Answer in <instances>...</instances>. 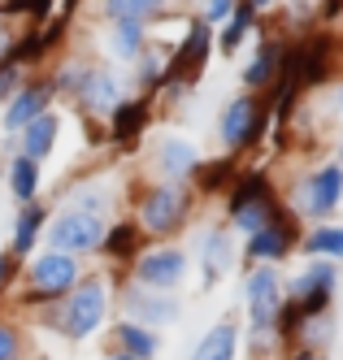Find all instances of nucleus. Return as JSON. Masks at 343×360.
Wrapping results in <instances>:
<instances>
[{
	"mask_svg": "<svg viewBox=\"0 0 343 360\" xmlns=\"http://www.w3.org/2000/svg\"><path fill=\"white\" fill-rule=\"evenodd\" d=\"M130 204H135V221L148 243H170L192 226L196 213V191L192 183H166V178H130L126 187Z\"/></svg>",
	"mask_w": 343,
	"mask_h": 360,
	"instance_id": "1",
	"label": "nucleus"
},
{
	"mask_svg": "<svg viewBox=\"0 0 343 360\" xmlns=\"http://www.w3.org/2000/svg\"><path fill=\"white\" fill-rule=\"evenodd\" d=\"M109 313H113V274L96 269L78 278L61 304L48 308V321L66 343H87L109 326Z\"/></svg>",
	"mask_w": 343,
	"mask_h": 360,
	"instance_id": "2",
	"label": "nucleus"
},
{
	"mask_svg": "<svg viewBox=\"0 0 343 360\" xmlns=\"http://www.w3.org/2000/svg\"><path fill=\"white\" fill-rule=\"evenodd\" d=\"M83 256H70V252H35L31 261L22 265L18 274V304L22 308H52V304H61L70 295V287L78 278H83Z\"/></svg>",
	"mask_w": 343,
	"mask_h": 360,
	"instance_id": "3",
	"label": "nucleus"
},
{
	"mask_svg": "<svg viewBox=\"0 0 343 360\" xmlns=\"http://www.w3.org/2000/svg\"><path fill=\"white\" fill-rule=\"evenodd\" d=\"M270 117H274V100L270 91H239L230 96L222 113H218V139L222 148L230 152V157H244V152H252L261 139H266L270 131Z\"/></svg>",
	"mask_w": 343,
	"mask_h": 360,
	"instance_id": "4",
	"label": "nucleus"
},
{
	"mask_svg": "<svg viewBox=\"0 0 343 360\" xmlns=\"http://www.w3.org/2000/svg\"><path fill=\"white\" fill-rule=\"evenodd\" d=\"M343 200V165L339 161H326L318 169H308L304 178H296L292 187H287V209H292L304 226L313 221H330V213L339 209Z\"/></svg>",
	"mask_w": 343,
	"mask_h": 360,
	"instance_id": "5",
	"label": "nucleus"
},
{
	"mask_svg": "<svg viewBox=\"0 0 343 360\" xmlns=\"http://www.w3.org/2000/svg\"><path fill=\"white\" fill-rule=\"evenodd\" d=\"M192 274V252L187 248H178L174 239L170 243H144L139 256L126 265V278L130 282H139V287H152V291H174L187 282Z\"/></svg>",
	"mask_w": 343,
	"mask_h": 360,
	"instance_id": "6",
	"label": "nucleus"
},
{
	"mask_svg": "<svg viewBox=\"0 0 343 360\" xmlns=\"http://www.w3.org/2000/svg\"><path fill=\"white\" fill-rule=\"evenodd\" d=\"M126 74L118 65H100V61H87L83 70V79H78L74 96H70V105L74 113L83 117V122H104L122 100H126Z\"/></svg>",
	"mask_w": 343,
	"mask_h": 360,
	"instance_id": "7",
	"label": "nucleus"
},
{
	"mask_svg": "<svg viewBox=\"0 0 343 360\" xmlns=\"http://www.w3.org/2000/svg\"><path fill=\"white\" fill-rule=\"evenodd\" d=\"M300 230H304V221L287 209V204H278L274 217L244 239L239 261H244V265H282L287 256L300 248Z\"/></svg>",
	"mask_w": 343,
	"mask_h": 360,
	"instance_id": "8",
	"label": "nucleus"
},
{
	"mask_svg": "<svg viewBox=\"0 0 343 360\" xmlns=\"http://www.w3.org/2000/svg\"><path fill=\"white\" fill-rule=\"evenodd\" d=\"M104 217L96 213H83V209H74V204H66L61 213H52L48 226H44V243L52 252H70V256H96L100 252V239H104Z\"/></svg>",
	"mask_w": 343,
	"mask_h": 360,
	"instance_id": "9",
	"label": "nucleus"
},
{
	"mask_svg": "<svg viewBox=\"0 0 343 360\" xmlns=\"http://www.w3.org/2000/svg\"><path fill=\"white\" fill-rule=\"evenodd\" d=\"M282 300H287V278L278 265H244V313H248L244 330H274Z\"/></svg>",
	"mask_w": 343,
	"mask_h": 360,
	"instance_id": "10",
	"label": "nucleus"
},
{
	"mask_svg": "<svg viewBox=\"0 0 343 360\" xmlns=\"http://www.w3.org/2000/svg\"><path fill=\"white\" fill-rule=\"evenodd\" d=\"M213 53H218V35H213V27H208V22H200V18L192 13L187 35H182V39H178V48L166 57V83L196 87V83L204 79L208 61H213Z\"/></svg>",
	"mask_w": 343,
	"mask_h": 360,
	"instance_id": "11",
	"label": "nucleus"
},
{
	"mask_svg": "<svg viewBox=\"0 0 343 360\" xmlns=\"http://www.w3.org/2000/svg\"><path fill=\"white\" fill-rule=\"evenodd\" d=\"M113 304L122 308V317L139 321L148 330H166V326L182 321V300L174 291H152V287H139V282H130V278L113 291Z\"/></svg>",
	"mask_w": 343,
	"mask_h": 360,
	"instance_id": "12",
	"label": "nucleus"
},
{
	"mask_svg": "<svg viewBox=\"0 0 343 360\" xmlns=\"http://www.w3.org/2000/svg\"><path fill=\"white\" fill-rule=\"evenodd\" d=\"M196 261H200V287H218V278L239 265V235L226 221H208L196 230Z\"/></svg>",
	"mask_w": 343,
	"mask_h": 360,
	"instance_id": "13",
	"label": "nucleus"
},
{
	"mask_svg": "<svg viewBox=\"0 0 343 360\" xmlns=\"http://www.w3.org/2000/svg\"><path fill=\"white\" fill-rule=\"evenodd\" d=\"M256 48H252V57L244 61V70H239V83H244V91H270L274 83H278V74H282V61H287V35L282 31H270V27H261L256 22Z\"/></svg>",
	"mask_w": 343,
	"mask_h": 360,
	"instance_id": "14",
	"label": "nucleus"
},
{
	"mask_svg": "<svg viewBox=\"0 0 343 360\" xmlns=\"http://www.w3.org/2000/svg\"><path fill=\"white\" fill-rule=\"evenodd\" d=\"M152 113H156V100L152 96H126L122 105L104 117V139H109L118 152H135L139 148V139H144V131H148V122H152Z\"/></svg>",
	"mask_w": 343,
	"mask_h": 360,
	"instance_id": "15",
	"label": "nucleus"
},
{
	"mask_svg": "<svg viewBox=\"0 0 343 360\" xmlns=\"http://www.w3.org/2000/svg\"><path fill=\"white\" fill-rule=\"evenodd\" d=\"M200 148L192 139H182V135H161L152 143L148 152V169L152 178H166V183H192V174L200 169Z\"/></svg>",
	"mask_w": 343,
	"mask_h": 360,
	"instance_id": "16",
	"label": "nucleus"
},
{
	"mask_svg": "<svg viewBox=\"0 0 343 360\" xmlns=\"http://www.w3.org/2000/svg\"><path fill=\"white\" fill-rule=\"evenodd\" d=\"M52 100H57V91H52V79H48V74H31V79H26V83L13 91L9 105H0V109H5V113H0L5 135H18L22 126H31L39 113L52 109Z\"/></svg>",
	"mask_w": 343,
	"mask_h": 360,
	"instance_id": "17",
	"label": "nucleus"
},
{
	"mask_svg": "<svg viewBox=\"0 0 343 360\" xmlns=\"http://www.w3.org/2000/svg\"><path fill=\"white\" fill-rule=\"evenodd\" d=\"M148 239H144V230H139V221L135 217H113L109 226H104V239H100V261L109 265V269H122L126 274V265L139 256V248H144Z\"/></svg>",
	"mask_w": 343,
	"mask_h": 360,
	"instance_id": "18",
	"label": "nucleus"
},
{
	"mask_svg": "<svg viewBox=\"0 0 343 360\" xmlns=\"http://www.w3.org/2000/svg\"><path fill=\"white\" fill-rule=\"evenodd\" d=\"M48 204L44 200H31V204H18V217H13V235H9V256L13 261H31V252L44 243V226H48Z\"/></svg>",
	"mask_w": 343,
	"mask_h": 360,
	"instance_id": "19",
	"label": "nucleus"
},
{
	"mask_svg": "<svg viewBox=\"0 0 343 360\" xmlns=\"http://www.w3.org/2000/svg\"><path fill=\"white\" fill-rule=\"evenodd\" d=\"M100 44H104V57L113 65H130L144 48H148V27L144 22H100Z\"/></svg>",
	"mask_w": 343,
	"mask_h": 360,
	"instance_id": "20",
	"label": "nucleus"
},
{
	"mask_svg": "<svg viewBox=\"0 0 343 360\" xmlns=\"http://www.w3.org/2000/svg\"><path fill=\"white\" fill-rule=\"evenodd\" d=\"M239 347H244V326L222 317V321H213L196 339V347H192L187 360H239Z\"/></svg>",
	"mask_w": 343,
	"mask_h": 360,
	"instance_id": "21",
	"label": "nucleus"
},
{
	"mask_svg": "<svg viewBox=\"0 0 343 360\" xmlns=\"http://www.w3.org/2000/svg\"><path fill=\"white\" fill-rule=\"evenodd\" d=\"M104 330H109V347L135 356V360H156V356H161V334L139 326V321H130V317H118Z\"/></svg>",
	"mask_w": 343,
	"mask_h": 360,
	"instance_id": "22",
	"label": "nucleus"
},
{
	"mask_svg": "<svg viewBox=\"0 0 343 360\" xmlns=\"http://www.w3.org/2000/svg\"><path fill=\"white\" fill-rule=\"evenodd\" d=\"M18 139V152H22V157H31V161H48L52 157V148H57V139H61V113H39L31 126H22V131L13 135Z\"/></svg>",
	"mask_w": 343,
	"mask_h": 360,
	"instance_id": "23",
	"label": "nucleus"
},
{
	"mask_svg": "<svg viewBox=\"0 0 343 360\" xmlns=\"http://www.w3.org/2000/svg\"><path fill=\"white\" fill-rule=\"evenodd\" d=\"M256 22H261V13L248 5V0H235V9H230V18L222 22V27L213 31L218 35V53L222 57H239V48L252 39V31H256Z\"/></svg>",
	"mask_w": 343,
	"mask_h": 360,
	"instance_id": "24",
	"label": "nucleus"
},
{
	"mask_svg": "<svg viewBox=\"0 0 343 360\" xmlns=\"http://www.w3.org/2000/svg\"><path fill=\"white\" fill-rule=\"evenodd\" d=\"M66 204H74V209H83V213H96L104 221H113L118 213V204H122V191L113 183H100V178H92V183H74Z\"/></svg>",
	"mask_w": 343,
	"mask_h": 360,
	"instance_id": "25",
	"label": "nucleus"
},
{
	"mask_svg": "<svg viewBox=\"0 0 343 360\" xmlns=\"http://www.w3.org/2000/svg\"><path fill=\"white\" fill-rule=\"evenodd\" d=\"M270 195H278V187H274V178H270L266 165L239 169V174H235V183L226 187V213L244 209V204H252V200H270Z\"/></svg>",
	"mask_w": 343,
	"mask_h": 360,
	"instance_id": "26",
	"label": "nucleus"
},
{
	"mask_svg": "<svg viewBox=\"0 0 343 360\" xmlns=\"http://www.w3.org/2000/svg\"><path fill=\"white\" fill-rule=\"evenodd\" d=\"M300 256H322V261H343V221H313L300 230Z\"/></svg>",
	"mask_w": 343,
	"mask_h": 360,
	"instance_id": "27",
	"label": "nucleus"
},
{
	"mask_svg": "<svg viewBox=\"0 0 343 360\" xmlns=\"http://www.w3.org/2000/svg\"><path fill=\"white\" fill-rule=\"evenodd\" d=\"M235 174H239V157H230V152H222V157L213 161H200V169L192 174V191L196 195H226V187L235 183Z\"/></svg>",
	"mask_w": 343,
	"mask_h": 360,
	"instance_id": "28",
	"label": "nucleus"
},
{
	"mask_svg": "<svg viewBox=\"0 0 343 360\" xmlns=\"http://www.w3.org/2000/svg\"><path fill=\"white\" fill-rule=\"evenodd\" d=\"M5 178H9V195H13L18 204H31V200H39V191H44L39 161L22 157V152H13V157H9V165H5Z\"/></svg>",
	"mask_w": 343,
	"mask_h": 360,
	"instance_id": "29",
	"label": "nucleus"
},
{
	"mask_svg": "<svg viewBox=\"0 0 343 360\" xmlns=\"http://www.w3.org/2000/svg\"><path fill=\"white\" fill-rule=\"evenodd\" d=\"M170 0H100V22H148L161 18Z\"/></svg>",
	"mask_w": 343,
	"mask_h": 360,
	"instance_id": "30",
	"label": "nucleus"
},
{
	"mask_svg": "<svg viewBox=\"0 0 343 360\" xmlns=\"http://www.w3.org/2000/svg\"><path fill=\"white\" fill-rule=\"evenodd\" d=\"M130 70H135V79H130V83H135V91L139 96H156V87L166 83V53L148 44L144 53L130 61Z\"/></svg>",
	"mask_w": 343,
	"mask_h": 360,
	"instance_id": "31",
	"label": "nucleus"
},
{
	"mask_svg": "<svg viewBox=\"0 0 343 360\" xmlns=\"http://www.w3.org/2000/svg\"><path fill=\"white\" fill-rule=\"evenodd\" d=\"M282 204V195H270V200H252V204H244V209H235V213H226V226L235 230L239 239H248L252 230H261L270 217H274V209Z\"/></svg>",
	"mask_w": 343,
	"mask_h": 360,
	"instance_id": "32",
	"label": "nucleus"
},
{
	"mask_svg": "<svg viewBox=\"0 0 343 360\" xmlns=\"http://www.w3.org/2000/svg\"><path fill=\"white\" fill-rule=\"evenodd\" d=\"M335 339V321L330 313H318V317H304L300 330H296V339L292 347H313V352H326V343Z\"/></svg>",
	"mask_w": 343,
	"mask_h": 360,
	"instance_id": "33",
	"label": "nucleus"
},
{
	"mask_svg": "<svg viewBox=\"0 0 343 360\" xmlns=\"http://www.w3.org/2000/svg\"><path fill=\"white\" fill-rule=\"evenodd\" d=\"M83 70H87V57H66L57 70L48 74V79H52V91H57V100H70V96H74L78 79H83Z\"/></svg>",
	"mask_w": 343,
	"mask_h": 360,
	"instance_id": "34",
	"label": "nucleus"
},
{
	"mask_svg": "<svg viewBox=\"0 0 343 360\" xmlns=\"http://www.w3.org/2000/svg\"><path fill=\"white\" fill-rule=\"evenodd\" d=\"M13 356H26V334L18 321L0 317V360H13Z\"/></svg>",
	"mask_w": 343,
	"mask_h": 360,
	"instance_id": "35",
	"label": "nucleus"
},
{
	"mask_svg": "<svg viewBox=\"0 0 343 360\" xmlns=\"http://www.w3.org/2000/svg\"><path fill=\"white\" fill-rule=\"evenodd\" d=\"M31 79V70L26 65H18V61H0V105H9L13 100V91Z\"/></svg>",
	"mask_w": 343,
	"mask_h": 360,
	"instance_id": "36",
	"label": "nucleus"
},
{
	"mask_svg": "<svg viewBox=\"0 0 343 360\" xmlns=\"http://www.w3.org/2000/svg\"><path fill=\"white\" fill-rule=\"evenodd\" d=\"M230 9H235V0H196V18H200V22H208L213 31L230 18Z\"/></svg>",
	"mask_w": 343,
	"mask_h": 360,
	"instance_id": "37",
	"label": "nucleus"
},
{
	"mask_svg": "<svg viewBox=\"0 0 343 360\" xmlns=\"http://www.w3.org/2000/svg\"><path fill=\"white\" fill-rule=\"evenodd\" d=\"M18 274H22V261H13L9 252H0V300L18 287Z\"/></svg>",
	"mask_w": 343,
	"mask_h": 360,
	"instance_id": "38",
	"label": "nucleus"
},
{
	"mask_svg": "<svg viewBox=\"0 0 343 360\" xmlns=\"http://www.w3.org/2000/svg\"><path fill=\"white\" fill-rule=\"evenodd\" d=\"M18 31H22L18 22L0 13V61H9V53H13V39H18Z\"/></svg>",
	"mask_w": 343,
	"mask_h": 360,
	"instance_id": "39",
	"label": "nucleus"
},
{
	"mask_svg": "<svg viewBox=\"0 0 343 360\" xmlns=\"http://www.w3.org/2000/svg\"><path fill=\"white\" fill-rule=\"evenodd\" d=\"M292 360H326V352H313V347H296Z\"/></svg>",
	"mask_w": 343,
	"mask_h": 360,
	"instance_id": "40",
	"label": "nucleus"
},
{
	"mask_svg": "<svg viewBox=\"0 0 343 360\" xmlns=\"http://www.w3.org/2000/svg\"><path fill=\"white\" fill-rule=\"evenodd\" d=\"M248 5H252L261 18H266V13H274V9H278V0H248Z\"/></svg>",
	"mask_w": 343,
	"mask_h": 360,
	"instance_id": "41",
	"label": "nucleus"
},
{
	"mask_svg": "<svg viewBox=\"0 0 343 360\" xmlns=\"http://www.w3.org/2000/svg\"><path fill=\"white\" fill-rule=\"evenodd\" d=\"M330 100H335L339 113H343V79H335V83H330Z\"/></svg>",
	"mask_w": 343,
	"mask_h": 360,
	"instance_id": "42",
	"label": "nucleus"
},
{
	"mask_svg": "<svg viewBox=\"0 0 343 360\" xmlns=\"http://www.w3.org/2000/svg\"><path fill=\"white\" fill-rule=\"evenodd\" d=\"M104 360H135V356H126V352H118V347H109V352H104Z\"/></svg>",
	"mask_w": 343,
	"mask_h": 360,
	"instance_id": "43",
	"label": "nucleus"
},
{
	"mask_svg": "<svg viewBox=\"0 0 343 360\" xmlns=\"http://www.w3.org/2000/svg\"><path fill=\"white\" fill-rule=\"evenodd\" d=\"M35 360H52V356H35Z\"/></svg>",
	"mask_w": 343,
	"mask_h": 360,
	"instance_id": "44",
	"label": "nucleus"
},
{
	"mask_svg": "<svg viewBox=\"0 0 343 360\" xmlns=\"http://www.w3.org/2000/svg\"><path fill=\"white\" fill-rule=\"evenodd\" d=\"M296 5H308V0H296Z\"/></svg>",
	"mask_w": 343,
	"mask_h": 360,
	"instance_id": "45",
	"label": "nucleus"
},
{
	"mask_svg": "<svg viewBox=\"0 0 343 360\" xmlns=\"http://www.w3.org/2000/svg\"><path fill=\"white\" fill-rule=\"evenodd\" d=\"M13 360H26V356H13Z\"/></svg>",
	"mask_w": 343,
	"mask_h": 360,
	"instance_id": "46",
	"label": "nucleus"
}]
</instances>
